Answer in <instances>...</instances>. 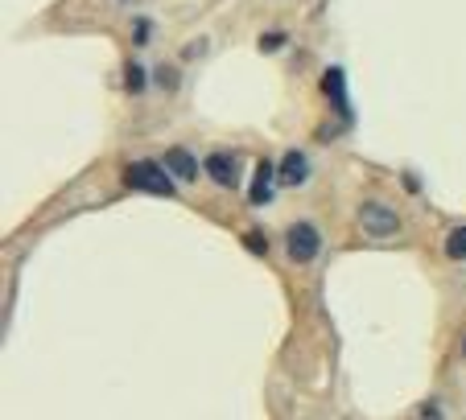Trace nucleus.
Wrapping results in <instances>:
<instances>
[{
  "mask_svg": "<svg viewBox=\"0 0 466 420\" xmlns=\"http://www.w3.org/2000/svg\"><path fill=\"white\" fill-rule=\"evenodd\" d=\"M128 91H145V70L141 66H128Z\"/></svg>",
  "mask_w": 466,
  "mask_h": 420,
  "instance_id": "obj_10",
  "label": "nucleus"
},
{
  "mask_svg": "<svg viewBox=\"0 0 466 420\" xmlns=\"http://www.w3.org/2000/svg\"><path fill=\"white\" fill-rule=\"evenodd\" d=\"M322 91H326V95H330V99H335L339 107H343V70H339V66H330V70H326Z\"/></svg>",
  "mask_w": 466,
  "mask_h": 420,
  "instance_id": "obj_8",
  "label": "nucleus"
},
{
  "mask_svg": "<svg viewBox=\"0 0 466 420\" xmlns=\"http://www.w3.org/2000/svg\"><path fill=\"white\" fill-rule=\"evenodd\" d=\"M360 223H363V231H368V235H376V239H388V235H396V231H400L396 210L384 206V202H363V206H360Z\"/></svg>",
  "mask_w": 466,
  "mask_h": 420,
  "instance_id": "obj_3",
  "label": "nucleus"
},
{
  "mask_svg": "<svg viewBox=\"0 0 466 420\" xmlns=\"http://www.w3.org/2000/svg\"><path fill=\"white\" fill-rule=\"evenodd\" d=\"M285 252H289L293 264H309L318 252H322V235L314 231V223H293L285 231Z\"/></svg>",
  "mask_w": 466,
  "mask_h": 420,
  "instance_id": "obj_2",
  "label": "nucleus"
},
{
  "mask_svg": "<svg viewBox=\"0 0 466 420\" xmlns=\"http://www.w3.org/2000/svg\"><path fill=\"white\" fill-rule=\"evenodd\" d=\"M166 165L174 177H182V182H194V174H198V165H194V157L186 149H169L166 153Z\"/></svg>",
  "mask_w": 466,
  "mask_h": 420,
  "instance_id": "obj_6",
  "label": "nucleus"
},
{
  "mask_svg": "<svg viewBox=\"0 0 466 420\" xmlns=\"http://www.w3.org/2000/svg\"><path fill=\"white\" fill-rule=\"evenodd\" d=\"M309 177V161H306V153H298V149H289L285 153V161H281V185H301Z\"/></svg>",
  "mask_w": 466,
  "mask_h": 420,
  "instance_id": "obj_5",
  "label": "nucleus"
},
{
  "mask_svg": "<svg viewBox=\"0 0 466 420\" xmlns=\"http://www.w3.org/2000/svg\"><path fill=\"white\" fill-rule=\"evenodd\" d=\"M124 185H128V190H141V194H161V198L174 194L169 174L161 165H153V161H132V165L124 169Z\"/></svg>",
  "mask_w": 466,
  "mask_h": 420,
  "instance_id": "obj_1",
  "label": "nucleus"
},
{
  "mask_svg": "<svg viewBox=\"0 0 466 420\" xmlns=\"http://www.w3.org/2000/svg\"><path fill=\"white\" fill-rule=\"evenodd\" d=\"M273 198V165L268 161H260L256 165V185H252V202L256 206H264V202Z\"/></svg>",
  "mask_w": 466,
  "mask_h": 420,
  "instance_id": "obj_7",
  "label": "nucleus"
},
{
  "mask_svg": "<svg viewBox=\"0 0 466 420\" xmlns=\"http://www.w3.org/2000/svg\"><path fill=\"white\" fill-rule=\"evenodd\" d=\"M462 355H466V342H462Z\"/></svg>",
  "mask_w": 466,
  "mask_h": 420,
  "instance_id": "obj_11",
  "label": "nucleus"
},
{
  "mask_svg": "<svg viewBox=\"0 0 466 420\" xmlns=\"http://www.w3.org/2000/svg\"><path fill=\"white\" fill-rule=\"evenodd\" d=\"M446 252L454 255V260H462V255H466V227H462V231H454V235H450Z\"/></svg>",
  "mask_w": 466,
  "mask_h": 420,
  "instance_id": "obj_9",
  "label": "nucleus"
},
{
  "mask_svg": "<svg viewBox=\"0 0 466 420\" xmlns=\"http://www.w3.org/2000/svg\"><path fill=\"white\" fill-rule=\"evenodd\" d=\"M207 174L215 177V185H239V161L231 149H215L211 157H207Z\"/></svg>",
  "mask_w": 466,
  "mask_h": 420,
  "instance_id": "obj_4",
  "label": "nucleus"
}]
</instances>
